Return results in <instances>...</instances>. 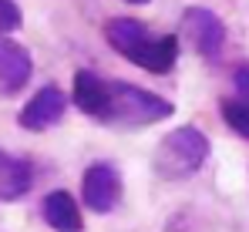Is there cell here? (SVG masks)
I'll use <instances>...</instances> for the list:
<instances>
[{
  "label": "cell",
  "mask_w": 249,
  "mask_h": 232,
  "mask_svg": "<svg viewBox=\"0 0 249 232\" xmlns=\"http://www.w3.org/2000/svg\"><path fill=\"white\" fill-rule=\"evenodd\" d=\"M124 3H152V0H124Z\"/></svg>",
  "instance_id": "obj_13"
},
{
  "label": "cell",
  "mask_w": 249,
  "mask_h": 232,
  "mask_svg": "<svg viewBox=\"0 0 249 232\" xmlns=\"http://www.w3.org/2000/svg\"><path fill=\"white\" fill-rule=\"evenodd\" d=\"M24 27V10L17 0H0V34H14Z\"/></svg>",
  "instance_id": "obj_11"
},
{
  "label": "cell",
  "mask_w": 249,
  "mask_h": 232,
  "mask_svg": "<svg viewBox=\"0 0 249 232\" xmlns=\"http://www.w3.org/2000/svg\"><path fill=\"white\" fill-rule=\"evenodd\" d=\"M122 172L111 161H94L88 165L81 175V202L88 212L108 215L118 202H122Z\"/></svg>",
  "instance_id": "obj_4"
},
{
  "label": "cell",
  "mask_w": 249,
  "mask_h": 232,
  "mask_svg": "<svg viewBox=\"0 0 249 232\" xmlns=\"http://www.w3.org/2000/svg\"><path fill=\"white\" fill-rule=\"evenodd\" d=\"M105 40L128 64H135L148 74H165L178 61V37L175 34H152L142 20H131V17H111L105 24Z\"/></svg>",
  "instance_id": "obj_2"
},
{
  "label": "cell",
  "mask_w": 249,
  "mask_h": 232,
  "mask_svg": "<svg viewBox=\"0 0 249 232\" xmlns=\"http://www.w3.org/2000/svg\"><path fill=\"white\" fill-rule=\"evenodd\" d=\"M34 185V165L31 158L10 155L0 148V202H17Z\"/></svg>",
  "instance_id": "obj_8"
},
{
  "label": "cell",
  "mask_w": 249,
  "mask_h": 232,
  "mask_svg": "<svg viewBox=\"0 0 249 232\" xmlns=\"http://www.w3.org/2000/svg\"><path fill=\"white\" fill-rule=\"evenodd\" d=\"M71 98L81 115L94 118L108 128H148V125L172 118L175 111L168 98L148 88H138L128 81H108L98 71H84V68L74 74Z\"/></svg>",
  "instance_id": "obj_1"
},
{
  "label": "cell",
  "mask_w": 249,
  "mask_h": 232,
  "mask_svg": "<svg viewBox=\"0 0 249 232\" xmlns=\"http://www.w3.org/2000/svg\"><path fill=\"white\" fill-rule=\"evenodd\" d=\"M41 215H44V222H47L54 232H81L84 229L81 205L74 202V195L64 192V189H54V192L44 195Z\"/></svg>",
  "instance_id": "obj_9"
},
{
  "label": "cell",
  "mask_w": 249,
  "mask_h": 232,
  "mask_svg": "<svg viewBox=\"0 0 249 232\" xmlns=\"http://www.w3.org/2000/svg\"><path fill=\"white\" fill-rule=\"evenodd\" d=\"M68 111V98H64V91L57 88V84H44L41 91L17 111V125L24 128V131H47V128H54L61 118Z\"/></svg>",
  "instance_id": "obj_6"
},
{
  "label": "cell",
  "mask_w": 249,
  "mask_h": 232,
  "mask_svg": "<svg viewBox=\"0 0 249 232\" xmlns=\"http://www.w3.org/2000/svg\"><path fill=\"white\" fill-rule=\"evenodd\" d=\"M232 84H236L239 101H249V64H239V68L232 71Z\"/></svg>",
  "instance_id": "obj_12"
},
{
  "label": "cell",
  "mask_w": 249,
  "mask_h": 232,
  "mask_svg": "<svg viewBox=\"0 0 249 232\" xmlns=\"http://www.w3.org/2000/svg\"><path fill=\"white\" fill-rule=\"evenodd\" d=\"M34 74V61L31 51L7 34H0V98H14L27 88V81Z\"/></svg>",
  "instance_id": "obj_7"
},
{
  "label": "cell",
  "mask_w": 249,
  "mask_h": 232,
  "mask_svg": "<svg viewBox=\"0 0 249 232\" xmlns=\"http://www.w3.org/2000/svg\"><path fill=\"white\" fill-rule=\"evenodd\" d=\"M182 34L196 47V54L206 61H219V54L226 47V24L209 7H185L182 10Z\"/></svg>",
  "instance_id": "obj_5"
},
{
  "label": "cell",
  "mask_w": 249,
  "mask_h": 232,
  "mask_svg": "<svg viewBox=\"0 0 249 232\" xmlns=\"http://www.w3.org/2000/svg\"><path fill=\"white\" fill-rule=\"evenodd\" d=\"M219 115H222V121H226L239 138H246V142H249V101L226 98V101L219 105Z\"/></svg>",
  "instance_id": "obj_10"
},
{
  "label": "cell",
  "mask_w": 249,
  "mask_h": 232,
  "mask_svg": "<svg viewBox=\"0 0 249 232\" xmlns=\"http://www.w3.org/2000/svg\"><path fill=\"white\" fill-rule=\"evenodd\" d=\"M209 152H212V145H209L206 131L196 128V125H182V128L168 131L165 138L155 145L152 168L165 182H185V178H192L206 165Z\"/></svg>",
  "instance_id": "obj_3"
}]
</instances>
